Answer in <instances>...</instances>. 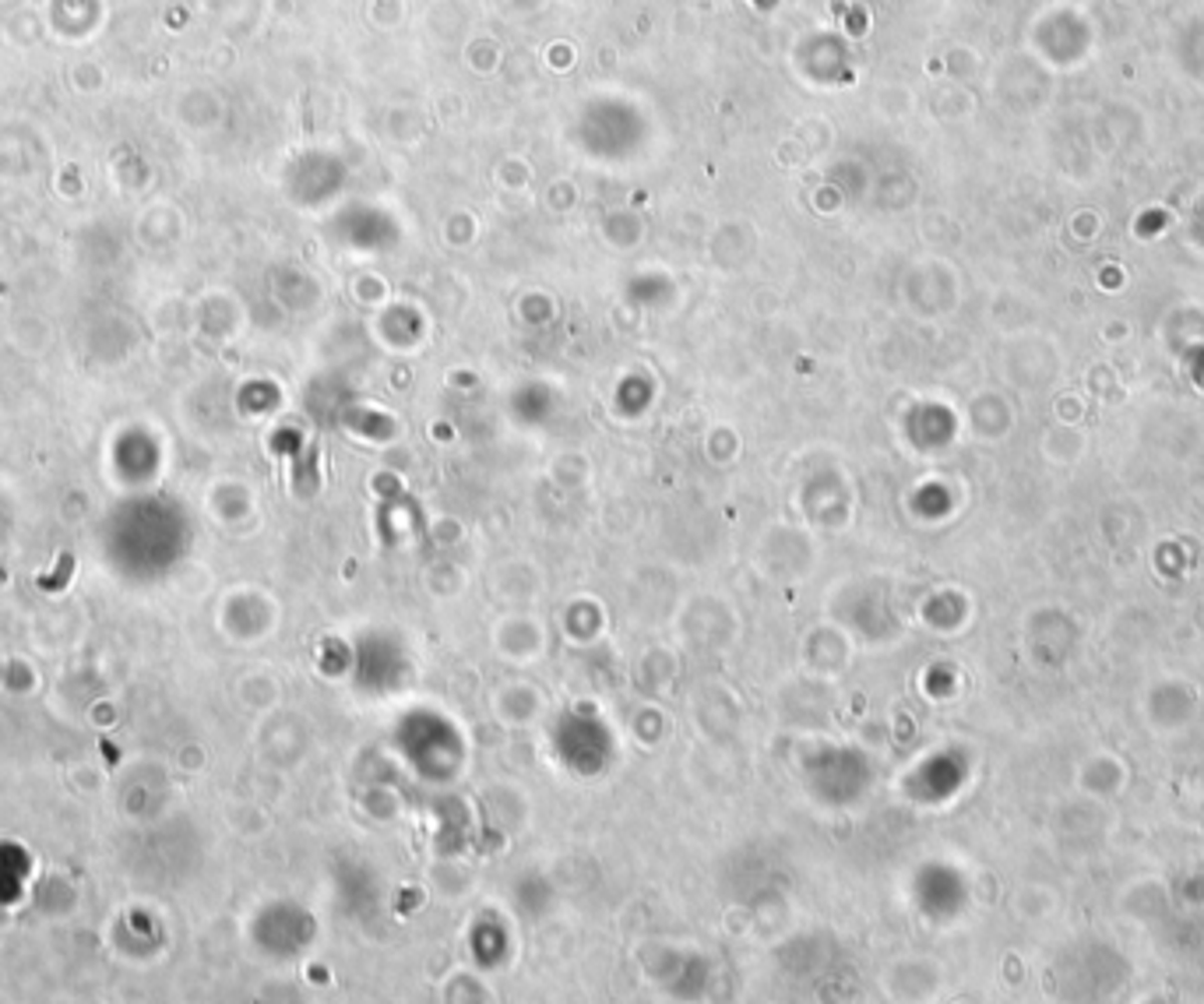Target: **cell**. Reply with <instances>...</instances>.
I'll list each match as a JSON object with an SVG mask.
<instances>
[{"label":"cell","instance_id":"1","mask_svg":"<svg viewBox=\"0 0 1204 1004\" xmlns=\"http://www.w3.org/2000/svg\"><path fill=\"white\" fill-rule=\"evenodd\" d=\"M71 571H74V557L64 554V557H60L57 575H53V578H39V585H43L46 592H60V589L67 585V578H71Z\"/></svg>","mask_w":1204,"mask_h":1004}]
</instances>
